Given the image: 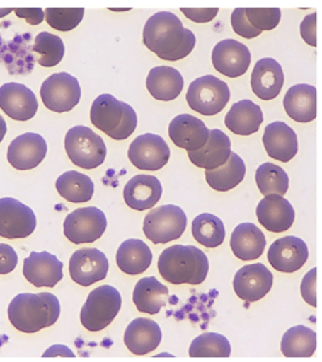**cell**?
Listing matches in <instances>:
<instances>
[{
    "label": "cell",
    "instance_id": "cb8c5ba5",
    "mask_svg": "<svg viewBox=\"0 0 322 362\" xmlns=\"http://www.w3.org/2000/svg\"><path fill=\"white\" fill-rule=\"evenodd\" d=\"M263 144L268 155L281 163H288L298 152L297 134L284 122H273L265 127Z\"/></svg>",
    "mask_w": 322,
    "mask_h": 362
},
{
    "label": "cell",
    "instance_id": "e0dca14e",
    "mask_svg": "<svg viewBox=\"0 0 322 362\" xmlns=\"http://www.w3.org/2000/svg\"><path fill=\"white\" fill-rule=\"evenodd\" d=\"M46 140L38 133H24L10 144L7 158L13 168L25 171L38 167L46 158Z\"/></svg>",
    "mask_w": 322,
    "mask_h": 362
},
{
    "label": "cell",
    "instance_id": "d6986e66",
    "mask_svg": "<svg viewBox=\"0 0 322 362\" xmlns=\"http://www.w3.org/2000/svg\"><path fill=\"white\" fill-rule=\"evenodd\" d=\"M64 264L55 255L49 252H32L24 259L23 274L38 288H53L63 279Z\"/></svg>",
    "mask_w": 322,
    "mask_h": 362
},
{
    "label": "cell",
    "instance_id": "ba28073f",
    "mask_svg": "<svg viewBox=\"0 0 322 362\" xmlns=\"http://www.w3.org/2000/svg\"><path fill=\"white\" fill-rule=\"evenodd\" d=\"M188 226V217L180 206L163 205L152 209L144 220L143 231L155 245L179 239Z\"/></svg>",
    "mask_w": 322,
    "mask_h": 362
},
{
    "label": "cell",
    "instance_id": "2e32d148",
    "mask_svg": "<svg viewBox=\"0 0 322 362\" xmlns=\"http://www.w3.org/2000/svg\"><path fill=\"white\" fill-rule=\"evenodd\" d=\"M0 109L13 120L28 121L38 112V98L24 84L9 82L0 87Z\"/></svg>",
    "mask_w": 322,
    "mask_h": 362
},
{
    "label": "cell",
    "instance_id": "d590c367",
    "mask_svg": "<svg viewBox=\"0 0 322 362\" xmlns=\"http://www.w3.org/2000/svg\"><path fill=\"white\" fill-rule=\"evenodd\" d=\"M192 234L200 245L207 248H216L224 242V223L216 215L200 214L192 222Z\"/></svg>",
    "mask_w": 322,
    "mask_h": 362
},
{
    "label": "cell",
    "instance_id": "83f0119b",
    "mask_svg": "<svg viewBox=\"0 0 322 362\" xmlns=\"http://www.w3.org/2000/svg\"><path fill=\"white\" fill-rule=\"evenodd\" d=\"M230 245L234 256L248 262L262 256L267 240L264 233L254 223H242L234 228Z\"/></svg>",
    "mask_w": 322,
    "mask_h": 362
},
{
    "label": "cell",
    "instance_id": "ac0fdd59",
    "mask_svg": "<svg viewBox=\"0 0 322 362\" xmlns=\"http://www.w3.org/2000/svg\"><path fill=\"white\" fill-rule=\"evenodd\" d=\"M307 245L298 237L287 236L276 240L268 252L270 264L282 273H294L305 264L308 259Z\"/></svg>",
    "mask_w": 322,
    "mask_h": 362
},
{
    "label": "cell",
    "instance_id": "8992f818",
    "mask_svg": "<svg viewBox=\"0 0 322 362\" xmlns=\"http://www.w3.org/2000/svg\"><path fill=\"white\" fill-rule=\"evenodd\" d=\"M122 304L120 291L110 285L95 288L87 297L81 311V322L87 330L98 332L108 327Z\"/></svg>",
    "mask_w": 322,
    "mask_h": 362
},
{
    "label": "cell",
    "instance_id": "5b68a950",
    "mask_svg": "<svg viewBox=\"0 0 322 362\" xmlns=\"http://www.w3.org/2000/svg\"><path fill=\"white\" fill-rule=\"evenodd\" d=\"M64 147L70 160L83 169H95L105 160L103 139L88 127L76 126L67 132Z\"/></svg>",
    "mask_w": 322,
    "mask_h": 362
},
{
    "label": "cell",
    "instance_id": "836d02e7",
    "mask_svg": "<svg viewBox=\"0 0 322 362\" xmlns=\"http://www.w3.org/2000/svg\"><path fill=\"white\" fill-rule=\"evenodd\" d=\"M56 189L59 194L69 202L84 203L92 199L95 185L88 175L77 171H69L57 178Z\"/></svg>",
    "mask_w": 322,
    "mask_h": 362
},
{
    "label": "cell",
    "instance_id": "7402d4cb",
    "mask_svg": "<svg viewBox=\"0 0 322 362\" xmlns=\"http://www.w3.org/2000/svg\"><path fill=\"white\" fill-rule=\"evenodd\" d=\"M251 89L262 100H272L281 93L284 74L279 62L274 59H259L251 73Z\"/></svg>",
    "mask_w": 322,
    "mask_h": 362
},
{
    "label": "cell",
    "instance_id": "f1b7e54d",
    "mask_svg": "<svg viewBox=\"0 0 322 362\" xmlns=\"http://www.w3.org/2000/svg\"><path fill=\"white\" fill-rule=\"evenodd\" d=\"M146 89L155 99L171 101L180 95L183 89L182 74L171 66H157L149 71Z\"/></svg>",
    "mask_w": 322,
    "mask_h": 362
},
{
    "label": "cell",
    "instance_id": "277c9868",
    "mask_svg": "<svg viewBox=\"0 0 322 362\" xmlns=\"http://www.w3.org/2000/svg\"><path fill=\"white\" fill-rule=\"evenodd\" d=\"M90 119L97 129L117 141L128 139L137 127L135 110L109 93H103L95 99L90 110Z\"/></svg>",
    "mask_w": 322,
    "mask_h": 362
},
{
    "label": "cell",
    "instance_id": "4316f807",
    "mask_svg": "<svg viewBox=\"0 0 322 362\" xmlns=\"http://www.w3.org/2000/svg\"><path fill=\"white\" fill-rule=\"evenodd\" d=\"M287 115L299 123H309L316 118V89L309 84H297L288 89L284 98Z\"/></svg>",
    "mask_w": 322,
    "mask_h": 362
},
{
    "label": "cell",
    "instance_id": "e575fe53",
    "mask_svg": "<svg viewBox=\"0 0 322 362\" xmlns=\"http://www.w3.org/2000/svg\"><path fill=\"white\" fill-rule=\"evenodd\" d=\"M316 349V334L304 325L289 328L282 336V353L287 358H310Z\"/></svg>",
    "mask_w": 322,
    "mask_h": 362
},
{
    "label": "cell",
    "instance_id": "b9f144b4",
    "mask_svg": "<svg viewBox=\"0 0 322 362\" xmlns=\"http://www.w3.org/2000/svg\"><path fill=\"white\" fill-rule=\"evenodd\" d=\"M231 27L237 35L246 39H253L259 36L262 31L255 30L248 23L246 17L245 8H237L233 11L231 16Z\"/></svg>",
    "mask_w": 322,
    "mask_h": 362
},
{
    "label": "cell",
    "instance_id": "4dcf8cb0",
    "mask_svg": "<svg viewBox=\"0 0 322 362\" xmlns=\"http://www.w3.org/2000/svg\"><path fill=\"white\" fill-rule=\"evenodd\" d=\"M169 298L168 288L156 277H144L137 282L132 300L140 313L154 315L165 307Z\"/></svg>",
    "mask_w": 322,
    "mask_h": 362
},
{
    "label": "cell",
    "instance_id": "74e56055",
    "mask_svg": "<svg viewBox=\"0 0 322 362\" xmlns=\"http://www.w3.org/2000/svg\"><path fill=\"white\" fill-rule=\"evenodd\" d=\"M231 353V347L228 339L213 332L197 337L189 348L191 358H229Z\"/></svg>",
    "mask_w": 322,
    "mask_h": 362
},
{
    "label": "cell",
    "instance_id": "603a6c76",
    "mask_svg": "<svg viewBox=\"0 0 322 362\" xmlns=\"http://www.w3.org/2000/svg\"><path fill=\"white\" fill-rule=\"evenodd\" d=\"M162 194L163 187L160 180L149 175H138L131 178L123 192L127 206L139 211L154 208Z\"/></svg>",
    "mask_w": 322,
    "mask_h": 362
},
{
    "label": "cell",
    "instance_id": "7c38bea8",
    "mask_svg": "<svg viewBox=\"0 0 322 362\" xmlns=\"http://www.w3.org/2000/svg\"><path fill=\"white\" fill-rule=\"evenodd\" d=\"M128 157L137 169L157 171L168 163L171 149L161 136L146 133L132 141Z\"/></svg>",
    "mask_w": 322,
    "mask_h": 362
},
{
    "label": "cell",
    "instance_id": "ffe728a7",
    "mask_svg": "<svg viewBox=\"0 0 322 362\" xmlns=\"http://www.w3.org/2000/svg\"><path fill=\"white\" fill-rule=\"evenodd\" d=\"M258 222L267 230L282 233L292 226L295 211L289 201L277 194L267 195L256 208Z\"/></svg>",
    "mask_w": 322,
    "mask_h": 362
},
{
    "label": "cell",
    "instance_id": "d4e9b609",
    "mask_svg": "<svg viewBox=\"0 0 322 362\" xmlns=\"http://www.w3.org/2000/svg\"><path fill=\"white\" fill-rule=\"evenodd\" d=\"M162 341L159 325L148 318L134 319L127 327L124 342L130 352L144 356L154 352Z\"/></svg>",
    "mask_w": 322,
    "mask_h": 362
},
{
    "label": "cell",
    "instance_id": "7bdbcfd3",
    "mask_svg": "<svg viewBox=\"0 0 322 362\" xmlns=\"http://www.w3.org/2000/svg\"><path fill=\"white\" fill-rule=\"evenodd\" d=\"M316 268L308 272L302 279L301 284V293L304 301L316 307Z\"/></svg>",
    "mask_w": 322,
    "mask_h": 362
},
{
    "label": "cell",
    "instance_id": "3957f363",
    "mask_svg": "<svg viewBox=\"0 0 322 362\" xmlns=\"http://www.w3.org/2000/svg\"><path fill=\"white\" fill-rule=\"evenodd\" d=\"M158 270L166 281L174 285H199L209 272L205 252L194 245H172L158 259Z\"/></svg>",
    "mask_w": 322,
    "mask_h": 362
},
{
    "label": "cell",
    "instance_id": "8d00e7d4",
    "mask_svg": "<svg viewBox=\"0 0 322 362\" xmlns=\"http://www.w3.org/2000/svg\"><path fill=\"white\" fill-rule=\"evenodd\" d=\"M255 180L260 192L265 197L277 194L284 197L289 187V177L276 164L265 163L257 168Z\"/></svg>",
    "mask_w": 322,
    "mask_h": 362
},
{
    "label": "cell",
    "instance_id": "44dd1931",
    "mask_svg": "<svg viewBox=\"0 0 322 362\" xmlns=\"http://www.w3.org/2000/svg\"><path fill=\"white\" fill-rule=\"evenodd\" d=\"M209 132L200 119L188 113L176 116L168 127L169 137L175 146L188 152L202 148L208 140Z\"/></svg>",
    "mask_w": 322,
    "mask_h": 362
},
{
    "label": "cell",
    "instance_id": "f6af8a7d",
    "mask_svg": "<svg viewBox=\"0 0 322 362\" xmlns=\"http://www.w3.org/2000/svg\"><path fill=\"white\" fill-rule=\"evenodd\" d=\"M301 35L306 44L316 47V13L304 17L301 24Z\"/></svg>",
    "mask_w": 322,
    "mask_h": 362
},
{
    "label": "cell",
    "instance_id": "ee69618b",
    "mask_svg": "<svg viewBox=\"0 0 322 362\" xmlns=\"http://www.w3.org/2000/svg\"><path fill=\"white\" fill-rule=\"evenodd\" d=\"M18 262L15 249L7 243H0V274H10L15 270Z\"/></svg>",
    "mask_w": 322,
    "mask_h": 362
},
{
    "label": "cell",
    "instance_id": "52a82bcc",
    "mask_svg": "<svg viewBox=\"0 0 322 362\" xmlns=\"http://www.w3.org/2000/svg\"><path fill=\"white\" fill-rule=\"evenodd\" d=\"M230 98L227 83L212 75L195 79L186 93L189 107L205 116H213L222 112Z\"/></svg>",
    "mask_w": 322,
    "mask_h": 362
},
{
    "label": "cell",
    "instance_id": "484cf974",
    "mask_svg": "<svg viewBox=\"0 0 322 362\" xmlns=\"http://www.w3.org/2000/svg\"><path fill=\"white\" fill-rule=\"evenodd\" d=\"M231 153L230 138L219 129H212L202 148L188 151V158L195 166L213 170L223 165Z\"/></svg>",
    "mask_w": 322,
    "mask_h": 362
},
{
    "label": "cell",
    "instance_id": "60d3db41",
    "mask_svg": "<svg viewBox=\"0 0 322 362\" xmlns=\"http://www.w3.org/2000/svg\"><path fill=\"white\" fill-rule=\"evenodd\" d=\"M248 23L259 31L272 30L281 21V10L279 8H245Z\"/></svg>",
    "mask_w": 322,
    "mask_h": 362
},
{
    "label": "cell",
    "instance_id": "9a60e30c",
    "mask_svg": "<svg viewBox=\"0 0 322 362\" xmlns=\"http://www.w3.org/2000/svg\"><path fill=\"white\" fill-rule=\"evenodd\" d=\"M251 62V54L247 45L234 39L220 41L212 52L214 69L231 78L244 75Z\"/></svg>",
    "mask_w": 322,
    "mask_h": 362
},
{
    "label": "cell",
    "instance_id": "f907efd6",
    "mask_svg": "<svg viewBox=\"0 0 322 362\" xmlns=\"http://www.w3.org/2000/svg\"><path fill=\"white\" fill-rule=\"evenodd\" d=\"M13 8H0V18L8 16V14L12 13Z\"/></svg>",
    "mask_w": 322,
    "mask_h": 362
},
{
    "label": "cell",
    "instance_id": "4fadbf2b",
    "mask_svg": "<svg viewBox=\"0 0 322 362\" xmlns=\"http://www.w3.org/2000/svg\"><path fill=\"white\" fill-rule=\"evenodd\" d=\"M108 271V259L97 248L80 249L70 257V276L73 281L83 287H89L105 279Z\"/></svg>",
    "mask_w": 322,
    "mask_h": 362
},
{
    "label": "cell",
    "instance_id": "c3c4849f",
    "mask_svg": "<svg viewBox=\"0 0 322 362\" xmlns=\"http://www.w3.org/2000/svg\"><path fill=\"white\" fill-rule=\"evenodd\" d=\"M72 356L74 358L75 355L72 351L67 348L66 345H53L49 350L45 352L43 356Z\"/></svg>",
    "mask_w": 322,
    "mask_h": 362
},
{
    "label": "cell",
    "instance_id": "5bb4252c",
    "mask_svg": "<svg viewBox=\"0 0 322 362\" xmlns=\"http://www.w3.org/2000/svg\"><path fill=\"white\" fill-rule=\"evenodd\" d=\"M273 285V274L263 263L246 265L234 279V290L240 299L253 303L264 298Z\"/></svg>",
    "mask_w": 322,
    "mask_h": 362
},
{
    "label": "cell",
    "instance_id": "30bf717a",
    "mask_svg": "<svg viewBox=\"0 0 322 362\" xmlns=\"http://www.w3.org/2000/svg\"><path fill=\"white\" fill-rule=\"evenodd\" d=\"M105 214L96 206L75 209L67 215L64 223V234L73 243H94L105 232Z\"/></svg>",
    "mask_w": 322,
    "mask_h": 362
},
{
    "label": "cell",
    "instance_id": "6da1fadb",
    "mask_svg": "<svg viewBox=\"0 0 322 362\" xmlns=\"http://www.w3.org/2000/svg\"><path fill=\"white\" fill-rule=\"evenodd\" d=\"M146 48L163 61H180L193 51L196 37L174 13L159 11L149 17L143 30Z\"/></svg>",
    "mask_w": 322,
    "mask_h": 362
},
{
    "label": "cell",
    "instance_id": "bcb514c9",
    "mask_svg": "<svg viewBox=\"0 0 322 362\" xmlns=\"http://www.w3.org/2000/svg\"><path fill=\"white\" fill-rule=\"evenodd\" d=\"M180 11L188 19L196 23H207L212 21L219 11V8H180Z\"/></svg>",
    "mask_w": 322,
    "mask_h": 362
},
{
    "label": "cell",
    "instance_id": "d6a6232c",
    "mask_svg": "<svg viewBox=\"0 0 322 362\" xmlns=\"http://www.w3.org/2000/svg\"><path fill=\"white\" fill-rule=\"evenodd\" d=\"M245 175L244 160L233 151L223 165L213 170H205L206 181L212 189L217 192H228L236 188L244 180Z\"/></svg>",
    "mask_w": 322,
    "mask_h": 362
},
{
    "label": "cell",
    "instance_id": "7dc6e473",
    "mask_svg": "<svg viewBox=\"0 0 322 362\" xmlns=\"http://www.w3.org/2000/svg\"><path fill=\"white\" fill-rule=\"evenodd\" d=\"M19 18H25L30 25H36L43 22L45 13L41 8H13Z\"/></svg>",
    "mask_w": 322,
    "mask_h": 362
},
{
    "label": "cell",
    "instance_id": "f546056e",
    "mask_svg": "<svg viewBox=\"0 0 322 362\" xmlns=\"http://www.w3.org/2000/svg\"><path fill=\"white\" fill-rule=\"evenodd\" d=\"M264 121L261 107L248 99L234 103L225 117V124L234 134L248 136L258 132Z\"/></svg>",
    "mask_w": 322,
    "mask_h": 362
},
{
    "label": "cell",
    "instance_id": "ab89813d",
    "mask_svg": "<svg viewBox=\"0 0 322 362\" xmlns=\"http://www.w3.org/2000/svg\"><path fill=\"white\" fill-rule=\"evenodd\" d=\"M84 16V8H47L46 18L47 24L59 31H70L80 24Z\"/></svg>",
    "mask_w": 322,
    "mask_h": 362
},
{
    "label": "cell",
    "instance_id": "8fae6325",
    "mask_svg": "<svg viewBox=\"0 0 322 362\" xmlns=\"http://www.w3.org/2000/svg\"><path fill=\"white\" fill-rule=\"evenodd\" d=\"M38 221L33 209L12 197L0 199V236L24 239L35 230Z\"/></svg>",
    "mask_w": 322,
    "mask_h": 362
},
{
    "label": "cell",
    "instance_id": "f35d334b",
    "mask_svg": "<svg viewBox=\"0 0 322 362\" xmlns=\"http://www.w3.org/2000/svg\"><path fill=\"white\" fill-rule=\"evenodd\" d=\"M33 50L38 55L36 61L39 64L44 67H53L63 59L64 45L60 37L44 31L35 37Z\"/></svg>",
    "mask_w": 322,
    "mask_h": 362
},
{
    "label": "cell",
    "instance_id": "1f68e13d",
    "mask_svg": "<svg viewBox=\"0 0 322 362\" xmlns=\"http://www.w3.org/2000/svg\"><path fill=\"white\" fill-rule=\"evenodd\" d=\"M152 262L151 248L143 240L129 239L121 243L117 253L120 270L131 276H137L148 270Z\"/></svg>",
    "mask_w": 322,
    "mask_h": 362
},
{
    "label": "cell",
    "instance_id": "681fc988",
    "mask_svg": "<svg viewBox=\"0 0 322 362\" xmlns=\"http://www.w3.org/2000/svg\"><path fill=\"white\" fill-rule=\"evenodd\" d=\"M7 132V124L5 122L4 118L0 115V144L4 141L5 135H6Z\"/></svg>",
    "mask_w": 322,
    "mask_h": 362
},
{
    "label": "cell",
    "instance_id": "7a4b0ae2",
    "mask_svg": "<svg viewBox=\"0 0 322 362\" xmlns=\"http://www.w3.org/2000/svg\"><path fill=\"white\" fill-rule=\"evenodd\" d=\"M60 313V302L50 293L18 294L8 308L10 322L24 333L39 332L52 327Z\"/></svg>",
    "mask_w": 322,
    "mask_h": 362
},
{
    "label": "cell",
    "instance_id": "9c48e42d",
    "mask_svg": "<svg viewBox=\"0 0 322 362\" xmlns=\"http://www.w3.org/2000/svg\"><path fill=\"white\" fill-rule=\"evenodd\" d=\"M40 95L45 106L62 113L74 109L81 100V90L78 79L69 73H55L42 84Z\"/></svg>",
    "mask_w": 322,
    "mask_h": 362
}]
</instances>
